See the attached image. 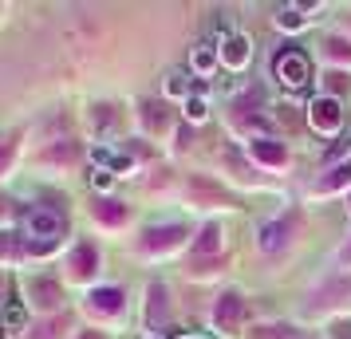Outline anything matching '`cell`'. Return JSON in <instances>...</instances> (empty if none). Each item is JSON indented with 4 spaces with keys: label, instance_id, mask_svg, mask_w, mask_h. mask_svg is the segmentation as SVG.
Masks as SVG:
<instances>
[{
    "label": "cell",
    "instance_id": "cell-1",
    "mask_svg": "<svg viewBox=\"0 0 351 339\" xmlns=\"http://www.w3.org/2000/svg\"><path fill=\"white\" fill-rule=\"evenodd\" d=\"M272 75L280 79V87H288V91H300L304 83L312 79V64H308V55H304L300 48H292V44H288V48L272 60Z\"/></svg>",
    "mask_w": 351,
    "mask_h": 339
},
{
    "label": "cell",
    "instance_id": "cell-2",
    "mask_svg": "<svg viewBox=\"0 0 351 339\" xmlns=\"http://www.w3.org/2000/svg\"><path fill=\"white\" fill-rule=\"evenodd\" d=\"M308 123H312V130H319V134H339V127H343V107H339V99L335 95L312 99Z\"/></svg>",
    "mask_w": 351,
    "mask_h": 339
},
{
    "label": "cell",
    "instance_id": "cell-3",
    "mask_svg": "<svg viewBox=\"0 0 351 339\" xmlns=\"http://www.w3.org/2000/svg\"><path fill=\"white\" fill-rule=\"evenodd\" d=\"M24 225H28V237H40L36 244H56L64 237V217L56 210H28Z\"/></svg>",
    "mask_w": 351,
    "mask_h": 339
},
{
    "label": "cell",
    "instance_id": "cell-4",
    "mask_svg": "<svg viewBox=\"0 0 351 339\" xmlns=\"http://www.w3.org/2000/svg\"><path fill=\"white\" fill-rule=\"evenodd\" d=\"M245 300H241L237 292H225L221 300H217V307H213V320H217V327L221 331H237L241 323H245Z\"/></svg>",
    "mask_w": 351,
    "mask_h": 339
},
{
    "label": "cell",
    "instance_id": "cell-5",
    "mask_svg": "<svg viewBox=\"0 0 351 339\" xmlns=\"http://www.w3.org/2000/svg\"><path fill=\"white\" fill-rule=\"evenodd\" d=\"M292 225H296V217H276L269 225H261V249L265 253H276V249H285V241L292 237Z\"/></svg>",
    "mask_w": 351,
    "mask_h": 339
},
{
    "label": "cell",
    "instance_id": "cell-6",
    "mask_svg": "<svg viewBox=\"0 0 351 339\" xmlns=\"http://www.w3.org/2000/svg\"><path fill=\"white\" fill-rule=\"evenodd\" d=\"M186 237V229L182 225H162V229H146V241L143 249L146 253H162V249H174L178 241Z\"/></svg>",
    "mask_w": 351,
    "mask_h": 339
},
{
    "label": "cell",
    "instance_id": "cell-7",
    "mask_svg": "<svg viewBox=\"0 0 351 339\" xmlns=\"http://www.w3.org/2000/svg\"><path fill=\"white\" fill-rule=\"evenodd\" d=\"M249 154L265 166H285L288 162V146L285 142H272V138H253L249 142Z\"/></svg>",
    "mask_w": 351,
    "mask_h": 339
},
{
    "label": "cell",
    "instance_id": "cell-8",
    "mask_svg": "<svg viewBox=\"0 0 351 339\" xmlns=\"http://www.w3.org/2000/svg\"><path fill=\"white\" fill-rule=\"evenodd\" d=\"M249 48H253V44H249L245 36H229V40L221 44V64L233 67V71H241V67L249 64Z\"/></svg>",
    "mask_w": 351,
    "mask_h": 339
},
{
    "label": "cell",
    "instance_id": "cell-9",
    "mask_svg": "<svg viewBox=\"0 0 351 339\" xmlns=\"http://www.w3.org/2000/svg\"><path fill=\"white\" fill-rule=\"evenodd\" d=\"M87 304H91V312L111 316V312H119V307H123V292H119V288H95L91 296H87Z\"/></svg>",
    "mask_w": 351,
    "mask_h": 339
},
{
    "label": "cell",
    "instance_id": "cell-10",
    "mask_svg": "<svg viewBox=\"0 0 351 339\" xmlns=\"http://www.w3.org/2000/svg\"><path fill=\"white\" fill-rule=\"evenodd\" d=\"M217 249H221V229H217V225H206L202 233H197V241H193V253L209 257V253H217Z\"/></svg>",
    "mask_w": 351,
    "mask_h": 339
},
{
    "label": "cell",
    "instance_id": "cell-11",
    "mask_svg": "<svg viewBox=\"0 0 351 339\" xmlns=\"http://www.w3.org/2000/svg\"><path fill=\"white\" fill-rule=\"evenodd\" d=\"M95 264H99V253L91 249V244H80V249H75V257H71V268H75L80 276H91V273H95Z\"/></svg>",
    "mask_w": 351,
    "mask_h": 339
},
{
    "label": "cell",
    "instance_id": "cell-12",
    "mask_svg": "<svg viewBox=\"0 0 351 339\" xmlns=\"http://www.w3.org/2000/svg\"><path fill=\"white\" fill-rule=\"evenodd\" d=\"M348 181H351V162H343V166H332V170H328V178H319V194L339 190V186H348Z\"/></svg>",
    "mask_w": 351,
    "mask_h": 339
},
{
    "label": "cell",
    "instance_id": "cell-13",
    "mask_svg": "<svg viewBox=\"0 0 351 339\" xmlns=\"http://www.w3.org/2000/svg\"><path fill=\"white\" fill-rule=\"evenodd\" d=\"M190 67L197 71V75H209V71L217 67V51L209 48V44H202V48H193V60H190Z\"/></svg>",
    "mask_w": 351,
    "mask_h": 339
},
{
    "label": "cell",
    "instance_id": "cell-14",
    "mask_svg": "<svg viewBox=\"0 0 351 339\" xmlns=\"http://www.w3.org/2000/svg\"><path fill=\"white\" fill-rule=\"evenodd\" d=\"M146 320H150V323H162V320H166V288H162V284H154V288H150V307H146Z\"/></svg>",
    "mask_w": 351,
    "mask_h": 339
},
{
    "label": "cell",
    "instance_id": "cell-15",
    "mask_svg": "<svg viewBox=\"0 0 351 339\" xmlns=\"http://www.w3.org/2000/svg\"><path fill=\"white\" fill-rule=\"evenodd\" d=\"M32 292L40 296V300H36L40 307H51L56 300H60V288H56V280H36V284H32Z\"/></svg>",
    "mask_w": 351,
    "mask_h": 339
},
{
    "label": "cell",
    "instance_id": "cell-16",
    "mask_svg": "<svg viewBox=\"0 0 351 339\" xmlns=\"http://www.w3.org/2000/svg\"><path fill=\"white\" fill-rule=\"evenodd\" d=\"M0 323L12 331V327H24L28 323V312H24V304H8L4 307V316H0Z\"/></svg>",
    "mask_w": 351,
    "mask_h": 339
},
{
    "label": "cell",
    "instance_id": "cell-17",
    "mask_svg": "<svg viewBox=\"0 0 351 339\" xmlns=\"http://www.w3.org/2000/svg\"><path fill=\"white\" fill-rule=\"evenodd\" d=\"M276 24H280V28H288V32H300V28L308 24V20L300 16V8H280V16H276Z\"/></svg>",
    "mask_w": 351,
    "mask_h": 339
},
{
    "label": "cell",
    "instance_id": "cell-18",
    "mask_svg": "<svg viewBox=\"0 0 351 339\" xmlns=\"http://www.w3.org/2000/svg\"><path fill=\"white\" fill-rule=\"evenodd\" d=\"M166 95H190V79H186V71H170V75H166Z\"/></svg>",
    "mask_w": 351,
    "mask_h": 339
},
{
    "label": "cell",
    "instance_id": "cell-19",
    "mask_svg": "<svg viewBox=\"0 0 351 339\" xmlns=\"http://www.w3.org/2000/svg\"><path fill=\"white\" fill-rule=\"evenodd\" d=\"M99 217H103L107 225H119V221H127V205H114V201H103V205H99Z\"/></svg>",
    "mask_w": 351,
    "mask_h": 339
},
{
    "label": "cell",
    "instance_id": "cell-20",
    "mask_svg": "<svg viewBox=\"0 0 351 339\" xmlns=\"http://www.w3.org/2000/svg\"><path fill=\"white\" fill-rule=\"evenodd\" d=\"M206 114H209V107H206V99L202 95L186 99V118H190V123H206Z\"/></svg>",
    "mask_w": 351,
    "mask_h": 339
},
{
    "label": "cell",
    "instance_id": "cell-21",
    "mask_svg": "<svg viewBox=\"0 0 351 339\" xmlns=\"http://www.w3.org/2000/svg\"><path fill=\"white\" fill-rule=\"evenodd\" d=\"M324 48H328V55H332V60H351V44H348V40H339V36H332Z\"/></svg>",
    "mask_w": 351,
    "mask_h": 339
},
{
    "label": "cell",
    "instance_id": "cell-22",
    "mask_svg": "<svg viewBox=\"0 0 351 339\" xmlns=\"http://www.w3.org/2000/svg\"><path fill=\"white\" fill-rule=\"evenodd\" d=\"M292 336V327H280V323H276V327H261V331H249V339H288Z\"/></svg>",
    "mask_w": 351,
    "mask_h": 339
},
{
    "label": "cell",
    "instance_id": "cell-23",
    "mask_svg": "<svg viewBox=\"0 0 351 339\" xmlns=\"http://www.w3.org/2000/svg\"><path fill=\"white\" fill-rule=\"evenodd\" d=\"M91 186H95V190H111L114 174H111V170H91Z\"/></svg>",
    "mask_w": 351,
    "mask_h": 339
},
{
    "label": "cell",
    "instance_id": "cell-24",
    "mask_svg": "<svg viewBox=\"0 0 351 339\" xmlns=\"http://www.w3.org/2000/svg\"><path fill=\"white\" fill-rule=\"evenodd\" d=\"M343 154H348V146H332V150H328L324 158H328V162H335V158H343Z\"/></svg>",
    "mask_w": 351,
    "mask_h": 339
},
{
    "label": "cell",
    "instance_id": "cell-25",
    "mask_svg": "<svg viewBox=\"0 0 351 339\" xmlns=\"http://www.w3.org/2000/svg\"><path fill=\"white\" fill-rule=\"evenodd\" d=\"M0 339H8V327H4V323H0Z\"/></svg>",
    "mask_w": 351,
    "mask_h": 339
},
{
    "label": "cell",
    "instance_id": "cell-26",
    "mask_svg": "<svg viewBox=\"0 0 351 339\" xmlns=\"http://www.w3.org/2000/svg\"><path fill=\"white\" fill-rule=\"evenodd\" d=\"M343 260H351V244H348V249H343Z\"/></svg>",
    "mask_w": 351,
    "mask_h": 339
},
{
    "label": "cell",
    "instance_id": "cell-27",
    "mask_svg": "<svg viewBox=\"0 0 351 339\" xmlns=\"http://www.w3.org/2000/svg\"><path fill=\"white\" fill-rule=\"evenodd\" d=\"M186 339H197V336H186Z\"/></svg>",
    "mask_w": 351,
    "mask_h": 339
},
{
    "label": "cell",
    "instance_id": "cell-28",
    "mask_svg": "<svg viewBox=\"0 0 351 339\" xmlns=\"http://www.w3.org/2000/svg\"><path fill=\"white\" fill-rule=\"evenodd\" d=\"M348 205H351V197H348Z\"/></svg>",
    "mask_w": 351,
    "mask_h": 339
},
{
    "label": "cell",
    "instance_id": "cell-29",
    "mask_svg": "<svg viewBox=\"0 0 351 339\" xmlns=\"http://www.w3.org/2000/svg\"><path fill=\"white\" fill-rule=\"evenodd\" d=\"M154 339H158V336H154Z\"/></svg>",
    "mask_w": 351,
    "mask_h": 339
}]
</instances>
